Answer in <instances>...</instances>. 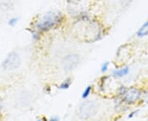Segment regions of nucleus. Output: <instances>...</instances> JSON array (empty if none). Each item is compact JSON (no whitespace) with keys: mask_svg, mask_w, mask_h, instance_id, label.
<instances>
[{"mask_svg":"<svg viewBox=\"0 0 148 121\" xmlns=\"http://www.w3.org/2000/svg\"><path fill=\"white\" fill-rule=\"evenodd\" d=\"M80 57L77 54H69L63 60V67L64 70L70 71L77 66Z\"/></svg>","mask_w":148,"mask_h":121,"instance_id":"39448f33","label":"nucleus"},{"mask_svg":"<svg viewBox=\"0 0 148 121\" xmlns=\"http://www.w3.org/2000/svg\"><path fill=\"white\" fill-rule=\"evenodd\" d=\"M66 1H68L69 3H77L79 0H66Z\"/></svg>","mask_w":148,"mask_h":121,"instance_id":"ddd939ff","label":"nucleus"},{"mask_svg":"<svg viewBox=\"0 0 148 121\" xmlns=\"http://www.w3.org/2000/svg\"><path fill=\"white\" fill-rule=\"evenodd\" d=\"M91 90H92V86H87L86 89L83 91V93H82V99H86V98H87L89 96H90V93H91Z\"/></svg>","mask_w":148,"mask_h":121,"instance_id":"1a4fd4ad","label":"nucleus"},{"mask_svg":"<svg viewBox=\"0 0 148 121\" xmlns=\"http://www.w3.org/2000/svg\"><path fill=\"white\" fill-rule=\"evenodd\" d=\"M138 110L131 112V113H130V115L128 116V118H129V119H132V118H133V116H136V114H138Z\"/></svg>","mask_w":148,"mask_h":121,"instance_id":"f8f14e48","label":"nucleus"},{"mask_svg":"<svg viewBox=\"0 0 148 121\" xmlns=\"http://www.w3.org/2000/svg\"><path fill=\"white\" fill-rule=\"evenodd\" d=\"M129 73V67L125 66L123 68L119 69V70H115L113 71V75L116 78H122L126 76Z\"/></svg>","mask_w":148,"mask_h":121,"instance_id":"423d86ee","label":"nucleus"},{"mask_svg":"<svg viewBox=\"0 0 148 121\" xmlns=\"http://www.w3.org/2000/svg\"><path fill=\"white\" fill-rule=\"evenodd\" d=\"M71 83H72V80L71 79H67L64 80V82L62 83V84L59 85V89H68L69 87H70V85H71Z\"/></svg>","mask_w":148,"mask_h":121,"instance_id":"6e6552de","label":"nucleus"},{"mask_svg":"<svg viewBox=\"0 0 148 121\" xmlns=\"http://www.w3.org/2000/svg\"><path fill=\"white\" fill-rule=\"evenodd\" d=\"M18 18L17 17H12V18H11L10 20L8 21V25L11 26H15L16 23L18 22Z\"/></svg>","mask_w":148,"mask_h":121,"instance_id":"9b49d317","label":"nucleus"},{"mask_svg":"<svg viewBox=\"0 0 148 121\" xmlns=\"http://www.w3.org/2000/svg\"><path fill=\"white\" fill-rule=\"evenodd\" d=\"M21 64L20 56L16 53H11L3 62V67L6 70H16Z\"/></svg>","mask_w":148,"mask_h":121,"instance_id":"20e7f679","label":"nucleus"},{"mask_svg":"<svg viewBox=\"0 0 148 121\" xmlns=\"http://www.w3.org/2000/svg\"><path fill=\"white\" fill-rule=\"evenodd\" d=\"M109 65H110V63H109L108 62H104V63L102 64V66H101V70L102 73H106V71L108 70Z\"/></svg>","mask_w":148,"mask_h":121,"instance_id":"9d476101","label":"nucleus"},{"mask_svg":"<svg viewBox=\"0 0 148 121\" xmlns=\"http://www.w3.org/2000/svg\"><path fill=\"white\" fill-rule=\"evenodd\" d=\"M119 94L122 96V99L124 103L127 105H133L141 100L143 92L135 87L128 89L126 87H121L119 89Z\"/></svg>","mask_w":148,"mask_h":121,"instance_id":"f03ea898","label":"nucleus"},{"mask_svg":"<svg viewBox=\"0 0 148 121\" xmlns=\"http://www.w3.org/2000/svg\"><path fill=\"white\" fill-rule=\"evenodd\" d=\"M148 35V21L145 22L142 26L139 28L137 32V36L138 38L146 37Z\"/></svg>","mask_w":148,"mask_h":121,"instance_id":"0eeeda50","label":"nucleus"},{"mask_svg":"<svg viewBox=\"0 0 148 121\" xmlns=\"http://www.w3.org/2000/svg\"><path fill=\"white\" fill-rule=\"evenodd\" d=\"M64 21V15L60 11H49L44 14L37 21V30L46 32L58 27Z\"/></svg>","mask_w":148,"mask_h":121,"instance_id":"f257e3e1","label":"nucleus"},{"mask_svg":"<svg viewBox=\"0 0 148 121\" xmlns=\"http://www.w3.org/2000/svg\"><path fill=\"white\" fill-rule=\"evenodd\" d=\"M50 120L57 121V120H58V118H57V117H54V118H51V119H50Z\"/></svg>","mask_w":148,"mask_h":121,"instance_id":"4468645a","label":"nucleus"},{"mask_svg":"<svg viewBox=\"0 0 148 121\" xmlns=\"http://www.w3.org/2000/svg\"><path fill=\"white\" fill-rule=\"evenodd\" d=\"M96 112H97V105L95 102L90 101H84L80 105L78 110L79 116L82 119H89L95 116Z\"/></svg>","mask_w":148,"mask_h":121,"instance_id":"7ed1b4c3","label":"nucleus"}]
</instances>
